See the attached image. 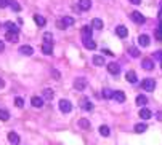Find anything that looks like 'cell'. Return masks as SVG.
Instances as JSON below:
<instances>
[{
	"label": "cell",
	"mask_w": 162,
	"mask_h": 145,
	"mask_svg": "<svg viewBox=\"0 0 162 145\" xmlns=\"http://www.w3.org/2000/svg\"><path fill=\"white\" fill-rule=\"evenodd\" d=\"M72 24H74V18H71V16H64L63 19H59L56 22V26L59 27V29H66V27L72 26Z\"/></svg>",
	"instance_id": "obj_1"
},
{
	"label": "cell",
	"mask_w": 162,
	"mask_h": 145,
	"mask_svg": "<svg viewBox=\"0 0 162 145\" xmlns=\"http://www.w3.org/2000/svg\"><path fill=\"white\" fill-rule=\"evenodd\" d=\"M87 78L85 77H77V80L74 81V88H76L77 91H84L85 88H87Z\"/></svg>",
	"instance_id": "obj_2"
},
{
	"label": "cell",
	"mask_w": 162,
	"mask_h": 145,
	"mask_svg": "<svg viewBox=\"0 0 162 145\" xmlns=\"http://www.w3.org/2000/svg\"><path fill=\"white\" fill-rule=\"evenodd\" d=\"M141 86H143V90L145 91H154V88H156V81L152 80V78H145L143 80V83H141Z\"/></svg>",
	"instance_id": "obj_3"
},
{
	"label": "cell",
	"mask_w": 162,
	"mask_h": 145,
	"mask_svg": "<svg viewBox=\"0 0 162 145\" xmlns=\"http://www.w3.org/2000/svg\"><path fill=\"white\" fill-rule=\"evenodd\" d=\"M130 18H132L133 22H136V24H145V21H146V18L143 16L140 11H132L130 13Z\"/></svg>",
	"instance_id": "obj_4"
},
{
	"label": "cell",
	"mask_w": 162,
	"mask_h": 145,
	"mask_svg": "<svg viewBox=\"0 0 162 145\" xmlns=\"http://www.w3.org/2000/svg\"><path fill=\"white\" fill-rule=\"evenodd\" d=\"M59 110H61L63 113H69V112L72 110V104L68 99H61L59 101Z\"/></svg>",
	"instance_id": "obj_5"
},
{
	"label": "cell",
	"mask_w": 162,
	"mask_h": 145,
	"mask_svg": "<svg viewBox=\"0 0 162 145\" xmlns=\"http://www.w3.org/2000/svg\"><path fill=\"white\" fill-rule=\"evenodd\" d=\"M5 38H7L8 41H11V43H16V41L20 40V34H18L16 30H7Z\"/></svg>",
	"instance_id": "obj_6"
},
{
	"label": "cell",
	"mask_w": 162,
	"mask_h": 145,
	"mask_svg": "<svg viewBox=\"0 0 162 145\" xmlns=\"http://www.w3.org/2000/svg\"><path fill=\"white\" fill-rule=\"evenodd\" d=\"M151 43V40H149V35H146V34H141L140 37H138V45L143 46V48H146V46H149Z\"/></svg>",
	"instance_id": "obj_7"
},
{
	"label": "cell",
	"mask_w": 162,
	"mask_h": 145,
	"mask_svg": "<svg viewBox=\"0 0 162 145\" xmlns=\"http://www.w3.org/2000/svg\"><path fill=\"white\" fill-rule=\"evenodd\" d=\"M80 107H82V109H84L85 112L93 110V104H92L90 99H87V97H82V101H80Z\"/></svg>",
	"instance_id": "obj_8"
},
{
	"label": "cell",
	"mask_w": 162,
	"mask_h": 145,
	"mask_svg": "<svg viewBox=\"0 0 162 145\" xmlns=\"http://www.w3.org/2000/svg\"><path fill=\"white\" fill-rule=\"evenodd\" d=\"M92 34H93V26L82 27V38H92Z\"/></svg>",
	"instance_id": "obj_9"
},
{
	"label": "cell",
	"mask_w": 162,
	"mask_h": 145,
	"mask_svg": "<svg viewBox=\"0 0 162 145\" xmlns=\"http://www.w3.org/2000/svg\"><path fill=\"white\" fill-rule=\"evenodd\" d=\"M116 34H117V37H120V38H125L128 35V29L125 26H117L116 27Z\"/></svg>",
	"instance_id": "obj_10"
},
{
	"label": "cell",
	"mask_w": 162,
	"mask_h": 145,
	"mask_svg": "<svg viewBox=\"0 0 162 145\" xmlns=\"http://www.w3.org/2000/svg\"><path fill=\"white\" fill-rule=\"evenodd\" d=\"M31 104H32V107H35V109H40V107H44V99L39 96H32Z\"/></svg>",
	"instance_id": "obj_11"
},
{
	"label": "cell",
	"mask_w": 162,
	"mask_h": 145,
	"mask_svg": "<svg viewBox=\"0 0 162 145\" xmlns=\"http://www.w3.org/2000/svg\"><path fill=\"white\" fill-rule=\"evenodd\" d=\"M141 67L145 70H152V69H154V62H152V59L146 58V59L141 61Z\"/></svg>",
	"instance_id": "obj_12"
},
{
	"label": "cell",
	"mask_w": 162,
	"mask_h": 145,
	"mask_svg": "<svg viewBox=\"0 0 162 145\" xmlns=\"http://www.w3.org/2000/svg\"><path fill=\"white\" fill-rule=\"evenodd\" d=\"M112 99L116 102H125V94H124V91H114V94H112Z\"/></svg>",
	"instance_id": "obj_13"
},
{
	"label": "cell",
	"mask_w": 162,
	"mask_h": 145,
	"mask_svg": "<svg viewBox=\"0 0 162 145\" xmlns=\"http://www.w3.org/2000/svg\"><path fill=\"white\" fill-rule=\"evenodd\" d=\"M108 70H109V73H112V75H117L120 72V65L116 64V62H111V64H108Z\"/></svg>",
	"instance_id": "obj_14"
},
{
	"label": "cell",
	"mask_w": 162,
	"mask_h": 145,
	"mask_svg": "<svg viewBox=\"0 0 162 145\" xmlns=\"http://www.w3.org/2000/svg\"><path fill=\"white\" fill-rule=\"evenodd\" d=\"M20 53L24 54V56H32L34 54V50H32V46H27V45H22L20 48Z\"/></svg>",
	"instance_id": "obj_15"
},
{
	"label": "cell",
	"mask_w": 162,
	"mask_h": 145,
	"mask_svg": "<svg viewBox=\"0 0 162 145\" xmlns=\"http://www.w3.org/2000/svg\"><path fill=\"white\" fill-rule=\"evenodd\" d=\"M90 7H92V0H79V8L80 10L87 11V10H90Z\"/></svg>",
	"instance_id": "obj_16"
},
{
	"label": "cell",
	"mask_w": 162,
	"mask_h": 145,
	"mask_svg": "<svg viewBox=\"0 0 162 145\" xmlns=\"http://www.w3.org/2000/svg\"><path fill=\"white\" fill-rule=\"evenodd\" d=\"M125 80L128 83H136L138 81V78H136V73L133 72V70H130V72H127L125 73Z\"/></svg>",
	"instance_id": "obj_17"
},
{
	"label": "cell",
	"mask_w": 162,
	"mask_h": 145,
	"mask_svg": "<svg viewBox=\"0 0 162 145\" xmlns=\"http://www.w3.org/2000/svg\"><path fill=\"white\" fill-rule=\"evenodd\" d=\"M82 41H84V46L87 50H95L96 48V43L92 38H82Z\"/></svg>",
	"instance_id": "obj_18"
},
{
	"label": "cell",
	"mask_w": 162,
	"mask_h": 145,
	"mask_svg": "<svg viewBox=\"0 0 162 145\" xmlns=\"http://www.w3.org/2000/svg\"><path fill=\"white\" fill-rule=\"evenodd\" d=\"M52 51H53L52 43H45V41H44V45H42V53L47 54V56H50V54H52Z\"/></svg>",
	"instance_id": "obj_19"
},
{
	"label": "cell",
	"mask_w": 162,
	"mask_h": 145,
	"mask_svg": "<svg viewBox=\"0 0 162 145\" xmlns=\"http://www.w3.org/2000/svg\"><path fill=\"white\" fill-rule=\"evenodd\" d=\"M138 115H140L143 120H149L151 116H152V113H151V110H149V109H141V110H140V113H138Z\"/></svg>",
	"instance_id": "obj_20"
},
{
	"label": "cell",
	"mask_w": 162,
	"mask_h": 145,
	"mask_svg": "<svg viewBox=\"0 0 162 145\" xmlns=\"http://www.w3.org/2000/svg\"><path fill=\"white\" fill-rule=\"evenodd\" d=\"M8 140H10L13 145H18L20 144V135H18L16 132H10L8 134Z\"/></svg>",
	"instance_id": "obj_21"
},
{
	"label": "cell",
	"mask_w": 162,
	"mask_h": 145,
	"mask_svg": "<svg viewBox=\"0 0 162 145\" xmlns=\"http://www.w3.org/2000/svg\"><path fill=\"white\" fill-rule=\"evenodd\" d=\"M34 21H35V24L39 26V27H44L45 24H47L45 18H44V16H39V15H35V16H34Z\"/></svg>",
	"instance_id": "obj_22"
},
{
	"label": "cell",
	"mask_w": 162,
	"mask_h": 145,
	"mask_svg": "<svg viewBox=\"0 0 162 145\" xmlns=\"http://www.w3.org/2000/svg\"><path fill=\"white\" fill-rule=\"evenodd\" d=\"M8 7H10L11 10H15V11H21V5L16 2V0H8Z\"/></svg>",
	"instance_id": "obj_23"
},
{
	"label": "cell",
	"mask_w": 162,
	"mask_h": 145,
	"mask_svg": "<svg viewBox=\"0 0 162 145\" xmlns=\"http://www.w3.org/2000/svg\"><path fill=\"white\" fill-rule=\"evenodd\" d=\"M136 104L140 105V107H145V105L148 104V97L143 96V94H140V96L136 97Z\"/></svg>",
	"instance_id": "obj_24"
},
{
	"label": "cell",
	"mask_w": 162,
	"mask_h": 145,
	"mask_svg": "<svg viewBox=\"0 0 162 145\" xmlns=\"http://www.w3.org/2000/svg\"><path fill=\"white\" fill-rule=\"evenodd\" d=\"M92 61H93V64L98 65V67H100V65H103V64H106L103 56H93V59H92Z\"/></svg>",
	"instance_id": "obj_25"
},
{
	"label": "cell",
	"mask_w": 162,
	"mask_h": 145,
	"mask_svg": "<svg viewBox=\"0 0 162 145\" xmlns=\"http://www.w3.org/2000/svg\"><path fill=\"white\" fill-rule=\"evenodd\" d=\"M92 26H93L95 29H103V21H101L100 18H95V19L92 21Z\"/></svg>",
	"instance_id": "obj_26"
},
{
	"label": "cell",
	"mask_w": 162,
	"mask_h": 145,
	"mask_svg": "<svg viewBox=\"0 0 162 145\" xmlns=\"http://www.w3.org/2000/svg\"><path fill=\"white\" fill-rule=\"evenodd\" d=\"M79 126H80L82 129H90V121L82 118V120H79Z\"/></svg>",
	"instance_id": "obj_27"
},
{
	"label": "cell",
	"mask_w": 162,
	"mask_h": 145,
	"mask_svg": "<svg viewBox=\"0 0 162 145\" xmlns=\"http://www.w3.org/2000/svg\"><path fill=\"white\" fill-rule=\"evenodd\" d=\"M100 134L104 135V137H108V135L111 134V131H109V128L106 124H103V126H100Z\"/></svg>",
	"instance_id": "obj_28"
},
{
	"label": "cell",
	"mask_w": 162,
	"mask_h": 145,
	"mask_svg": "<svg viewBox=\"0 0 162 145\" xmlns=\"http://www.w3.org/2000/svg\"><path fill=\"white\" fill-rule=\"evenodd\" d=\"M0 120H2V121H8V120H10V113H8L7 110L0 109Z\"/></svg>",
	"instance_id": "obj_29"
},
{
	"label": "cell",
	"mask_w": 162,
	"mask_h": 145,
	"mask_svg": "<svg viewBox=\"0 0 162 145\" xmlns=\"http://www.w3.org/2000/svg\"><path fill=\"white\" fill-rule=\"evenodd\" d=\"M146 128L148 126L145 123H138V124H135V132H145Z\"/></svg>",
	"instance_id": "obj_30"
},
{
	"label": "cell",
	"mask_w": 162,
	"mask_h": 145,
	"mask_svg": "<svg viewBox=\"0 0 162 145\" xmlns=\"http://www.w3.org/2000/svg\"><path fill=\"white\" fill-rule=\"evenodd\" d=\"M44 97L45 99H53V91L50 88H45L44 90Z\"/></svg>",
	"instance_id": "obj_31"
},
{
	"label": "cell",
	"mask_w": 162,
	"mask_h": 145,
	"mask_svg": "<svg viewBox=\"0 0 162 145\" xmlns=\"http://www.w3.org/2000/svg\"><path fill=\"white\" fill-rule=\"evenodd\" d=\"M112 94H114V91H111V90H103V97L104 99H112Z\"/></svg>",
	"instance_id": "obj_32"
},
{
	"label": "cell",
	"mask_w": 162,
	"mask_h": 145,
	"mask_svg": "<svg viewBox=\"0 0 162 145\" xmlns=\"http://www.w3.org/2000/svg\"><path fill=\"white\" fill-rule=\"evenodd\" d=\"M5 27H7V30H16L18 32V26L15 24V22H11V21H8L5 24Z\"/></svg>",
	"instance_id": "obj_33"
},
{
	"label": "cell",
	"mask_w": 162,
	"mask_h": 145,
	"mask_svg": "<svg viewBox=\"0 0 162 145\" xmlns=\"http://www.w3.org/2000/svg\"><path fill=\"white\" fill-rule=\"evenodd\" d=\"M52 38H53V35L50 34V32H45L44 34V41L45 43H52Z\"/></svg>",
	"instance_id": "obj_34"
},
{
	"label": "cell",
	"mask_w": 162,
	"mask_h": 145,
	"mask_svg": "<svg viewBox=\"0 0 162 145\" xmlns=\"http://www.w3.org/2000/svg\"><path fill=\"white\" fill-rule=\"evenodd\" d=\"M15 105L20 107V109L24 107V101H22V97H16V99H15Z\"/></svg>",
	"instance_id": "obj_35"
},
{
	"label": "cell",
	"mask_w": 162,
	"mask_h": 145,
	"mask_svg": "<svg viewBox=\"0 0 162 145\" xmlns=\"http://www.w3.org/2000/svg\"><path fill=\"white\" fill-rule=\"evenodd\" d=\"M128 53H130L132 58H138V56H140V51H138L136 48H130V50H128Z\"/></svg>",
	"instance_id": "obj_36"
},
{
	"label": "cell",
	"mask_w": 162,
	"mask_h": 145,
	"mask_svg": "<svg viewBox=\"0 0 162 145\" xmlns=\"http://www.w3.org/2000/svg\"><path fill=\"white\" fill-rule=\"evenodd\" d=\"M8 7V0H0V8H5Z\"/></svg>",
	"instance_id": "obj_37"
},
{
	"label": "cell",
	"mask_w": 162,
	"mask_h": 145,
	"mask_svg": "<svg viewBox=\"0 0 162 145\" xmlns=\"http://www.w3.org/2000/svg\"><path fill=\"white\" fill-rule=\"evenodd\" d=\"M154 59H159V61H162V51H157V53L154 54Z\"/></svg>",
	"instance_id": "obj_38"
},
{
	"label": "cell",
	"mask_w": 162,
	"mask_h": 145,
	"mask_svg": "<svg viewBox=\"0 0 162 145\" xmlns=\"http://www.w3.org/2000/svg\"><path fill=\"white\" fill-rule=\"evenodd\" d=\"M53 78L55 80H59V72L58 70H53Z\"/></svg>",
	"instance_id": "obj_39"
},
{
	"label": "cell",
	"mask_w": 162,
	"mask_h": 145,
	"mask_svg": "<svg viewBox=\"0 0 162 145\" xmlns=\"http://www.w3.org/2000/svg\"><path fill=\"white\" fill-rule=\"evenodd\" d=\"M103 53H104L106 56H112V51H109V50H103Z\"/></svg>",
	"instance_id": "obj_40"
},
{
	"label": "cell",
	"mask_w": 162,
	"mask_h": 145,
	"mask_svg": "<svg viewBox=\"0 0 162 145\" xmlns=\"http://www.w3.org/2000/svg\"><path fill=\"white\" fill-rule=\"evenodd\" d=\"M130 3H133V5H140L141 0H130Z\"/></svg>",
	"instance_id": "obj_41"
},
{
	"label": "cell",
	"mask_w": 162,
	"mask_h": 145,
	"mask_svg": "<svg viewBox=\"0 0 162 145\" xmlns=\"http://www.w3.org/2000/svg\"><path fill=\"white\" fill-rule=\"evenodd\" d=\"M3 50H5V45H3V41L2 40H0V53H2V51Z\"/></svg>",
	"instance_id": "obj_42"
},
{
	"label": "cell",
	"mask_w": 162,
	"mask_h": 145,
	"mask_svg": "<svg viewBox=\"0 0 162 145\" xmlns=\"http://www.w3.org/2000/svg\"><path fill=\"white\" fill-rule=\"evenodd\" d=\"M156 37H157V38H159V40H162V34H160L159 30H156Z\"/></svg>",
	"instance_id": "obj_43"
},
{
	"label": "cell",
	"mask_w": 162,
	"mask_h": 145,
	"mask_svg": "<svg viewBox=\"0 0 162 145\" xmlns=\"http://www.w3.org/2000/svg\"><path fill=\"white\" fill-rule=\"evenodd\" d=\"M157 120L162 121V112H157Z\"/></svg>",
	"instance_id": "obj_44"
},
{
	"label": "cell",
	"mask_w": 162,
	"mask_h": 145,
	"mask_svg": "<svg viewBox=\"0 0 162 145\" xmlns=\"http://www.w3.org/2000/svg\"><path fill=\"white\" fill-rule=\"evenodd\" d=\"M157 18H159V21L162 22V10H159V15H157Z\"/></svg>",
	"instance_id": "obj_45"
},
{
	"label": "cell",
	"mask_w": 162,
	"mask_h": 145,
	"mask_svg": "<svg viewBox=\"0 0 162 145\" xmlns=\"http://www.w3.org/2000/svg\"><path fill=\"white\" fill-rule=\"evenodd\" d=\"M3 86H5V81H3L2 78H0V88H3Z\"/></svg>",
	"instance_id": "obj_46"
},
{
	"label": "cell",
	"mask_w": 162,
	"mask_h": 145,
	"mask_svg": "<svg viewBox=\"0 0 162 145\" xmlns=\"http://www.w3.org/2000/svg\"><path fill=\"white\" fill-rule=\"evenodd\" d=\"M157 30H159L160 34H162V22H160V24H159V29H157Z\"/></svg>",
	"instance_id": "obj_47"
},
{
	"label": "cell",
	"mask_w": 162,
	"mask_h": 145,
	"mask_svg": "<svg viewBox=\"0 0 162 145\" xmlns=\"http://www.w3.org/2000/svg\"><path fill=\"white\" fill-rule=\"evenodd\" d=\"M160 10H162V0H160Z\"/></svg>",
	"instance_id": "obj_48"
}]
</instances>
